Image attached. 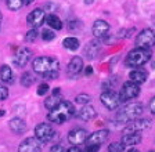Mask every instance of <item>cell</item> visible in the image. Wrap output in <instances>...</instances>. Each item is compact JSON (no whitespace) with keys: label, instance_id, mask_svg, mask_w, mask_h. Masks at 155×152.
I'll use <instances>...</instances> for the list:
<instances>
[{"label":"cell","instance_id":"1","mask_svg":"<svg viewBox=\"0 0 155 152\" xmlns=\"http://www.w3.org/2000/svg\"><path fill=\"white\" fill-rule=\"evenodd\" d=\"M32 68L36 73L46 79H57L60 62L53 57H38L33 60Z\"/></svg>","mask_w":155,"mask_h":152},{"label":"cell","instance_id":"2","mask_svg":"<svg viewBox=\"0 0 155 152\" xmlns=\"http://www.w3.org/2000/svg\"><path fill=\"white\" fill-rule=\"evenodd\" d=\"M74 113H75L74 104L69 102V101H60V104L57 107L50 109V112L47 115V119L48 122L61 125V123H65L71 119L74 116Z\"/></svg>","mask_w":155,"mask_h":152},{"label":"cell","instance_id":"3","mask_svg":"<svg viewBox=\"0 0 155 152\" xmlns=\"http://www.w3.org/2000/svg\"><path fill=\"white\" fill-rule=\"evenodd\" d=\"M144 112V107L140 102H130L126 104L122 109L118 111L116 113V120L119 123H129L132 120L140 118Z\"/></svg>","mask_w":155,"mask_h":152},{"label":"cell","instance_id":"4","mask_svg":"<svg viewBox=\"0 0 155 152\" xmlns=\"http://www.w3.org/2000/svg\"><path fill=\"white\" fill-rule=\"evenodd\" d=\"M151 58V50L150 49H137L130 50L129 54L126 55L125 58V64L126 66H130V68H137V66H141L145 62H148Z\"/></svg>","mask_w":155,"mask_h":152},{"label":"cell","instance_id":"5","mask_svg":"<svg viewBox=\"0 0 155 152\" xmlns=\"http://www.w3.org/2000/svg\"><path fill=\"white\" fill-rule=\"evenodd\" d=\"M139 94H140L139 84L132 80L126 82V83H123L122 89H120V91H119V100H120V102H126V101L136 98Z\"/></svg>","mask_w":155,"mask_h":152},{"label":"cell","instance_id":"6","mask_svg":"<svg viewBox=\"0 0 155 152\" xmlns=\"http://www.w3.org/2000/svg\"><path fill=\"white\" fill-rule=\"evenodd\" d=\"M136 44L140 49H151L155 46V32L150 28L143 29L136 37Z\"/></svg>","mask_w":155,"mask_h":152},{"label":"cell","instance_id":"7","mask_svg":"<svg viewBox=\"0 0 155 152\" xmlns=\"http://www.w3.org/2000/svg\"><path fill=\"white\" fill-rule=\"evenodd\" d=\"M54 136H55V130L48 123H40V125H38L35 127V137L43 144L51 141L54 138Z\"/></svg>","mask_w":155,"mask_h":152},{"label":"cell","instance_id":"8","mask_svg":"<svg viewBox=\"0 0 155 152\" xmlns=\"http://www.w3.org/2000/svg\"><path fill=\"white\" fill-rule=\"evenodd\" d=\"M100 100H101V102L111 111L116 109V108L120 105L119 94H116L115 91H112V90H105L104 93H101Z\"/></svg>","mask_w":155,"mask_h":152},{"label":"cell","instance_id":"9","mask_svg":"<svg viewBox=\"0 0 155 152\" xmlns=\"http://www.w3.org/2000/svg\"><path fill=\"white\" fill-rule=\"evenodd\" d=\"M43 142H40L36 137H28L18 147V152H42Z\"/></svg>","mask_w":155,"mask_h":152},{"label":"cell","instance_id":"10","mask_svg":"<svg viewBox=\"0 0 155 152\" xmlns=\"http://www.w3.org/2000/svg\"><path fill=\"white\" fill-rule=\"evenodd\" d=\"M151 127V120L150 119H134L132 122H129V125L125 127L123 133H140V131H144V130L150 129Z\"/></svg>","mask_w":155,"mask_h":152},{"label":"cell","instance_id":"11","mask_svg":"<svg viewBox=\"0 0 155 152\" xmlns=\"http://www.w3.org/2000/svg\"><path fill=\"white\" fill-rule=\"evenodd\" d=\"M31 57H32V51L29 49H26V47H21V49L17 50L15 55H14L13 64L15 66H18V68H22V66H25L29 62Z\"/></svg>","mask_w":155,"mask_h":152},{"label":"cell","instance_id":"12","mask_svg":"<svg viewBox=\"0 0 155 152\" xmlns=\"http://www.w3.org/2000/svg\"><path fill=\"white\" fill-rule=\"evenodd\" d=\"M45 18H46L45 11H43L42 8H36V10H33L32 13L28 14V17H26V22L32 26L33 29H38L39 26L43 25Z\"/></svg>","mask_w":155,"mask_h":152},{"label":"cell","instance_id":"13","mask_svg":"<svg viewBox=\"0 0 155 152\" xmlns=\"http://www.w3.org/2000/svg\"><path fill=\"white\" fill-rule=\"evenodd\" d=\"M108 134H110L108 130H98V131L91 133L90 136H87L84 142H86V145H100L101 147V144L107 141Z\"/></svg>","mask_w":155,"mask_h":152},{"label":"cell","instance_id":"14","mask_svg":"<svg viewBox=\"0 0 155 152\" xmlns=\"http://www.w3.org/2000/svg\"><path fill=\"white\" fill-rule=\"evenodd\" d=\"M87 136L89 134H87V131L84 129H74L68 134V141L74 144V145H81V144H83L86 141Z\"/></svg>","mask_w":155,"mask_h":152},{"label":"cell","instance_id":"15","mask_svg":"<svg viewBox=\"0 0 155 152\" xmlns=\"http://www.w3.org/2000/svg\"><path fill=\"white\" fill-rule=\"evenodd\" d=\"M91 31H93V35L96 36L97 39H103V37H105V36L108 35V32H110V25L104 20H97L96 22L93 24Z\"/></svg>","mask_w":155,"mask_h":152},{"label":"cell","instance_id":"16","mask_svg":"<svg viewBox=\"0 0 155 152\" xmlns=\"http://www.w3.org/2000/svg\"><path fill=\"white\" fill-rule=\"evenodd\" d=\"M100 51H101V43L97 42V40H91V42H89L86 44V47L83 50V54L89 60H94L97 58V55L100 54Z\"/></svg>","mask_w":155,"mask_h":152},{"label":"cell","instance_id":"17","mask_svg":"<svg viewBox=\"0 0 155 152\" xmlns=\"http://www.w3.org/2000/svg\"><path fill=\"white\" fill-rule=\"evenodd\" d=\"M82 69H83V60L81 58V57H74V58L69 61V64H68V75L69 76H76V75H79L82 72Z\"/></svg>","mask_w":155,"mask_h":152},{"label":"cell","instance_id":"18","mask_svg":"<svg viewBox=\"0 0 155 152\" xmlns=\"http://www.w3.org/2000/svg\"><path fill=\"white\" fill-rule=\"evenodd\" d=\"M96 115H97L96 109H94L91 105L87 104V105H83V107H82V109L79 111V113H78V118L84 120V122H90V120H93L94 118H96Z\"/></svg>","mask_w":155,"mask_h":152},{"label":"cell","instance_id":"19","mask_svg":"<svg viewBox=\"0 0 155 152\" xmlns=\"http://www.w3.org/2000/svg\"><path fill=\"white\" fill-rule=\"evenodd\" d=\"M10 129H11V131L15 133V134H21V133H24L26 130V123L24 122L21 118H14V119L10 120L8 123Z\"/></svg>","mask_w":155,"mask_h":152},{"label":"cell","instance_id":"20","mask_svg":"<svg viewBox=\"0 0 155 152\" xmlns=\"http://www.w3.org/2000/svg\"><path fill=\"white\" fill-rule=\"evenodd\" d=\"M129 78H130V80H132V82L140 84V83H144V82L147 80V78H148V73H147L144 69L134 68V71H132L129 73Z\"/></svg>","mask_w":155,"mask_h":152},{"label":"cell","instance_id":"21","mask_svg":"<svg viewBox=\"0 0 155 152\" xmlns=\"http://www.w3.org/2000/svg\"><path fill=\"white\" fill-rule=\"evenodd\" d=\"M141 141V134L140 133H126L122 137V142L125 145H136Z\"/></svg>","mask_w":155,"mask_h":152},{"label":"cell","instance_id":"22","mask_svg":"<svg viewBox=\"0 0 155 152\" xmlns=\"http://www.w3.org/2000/svg\"><path fill=\"white\" fill-rule=\"evenodd\" d=\"M45 21L47 22V25L50 26V28H53V29H61L62 28V22H61V20L58 18L55 14H47L46 15V18H45Z\"/></svg>","mask_w":155,"mask_h":152},{"label":"cell","instance_id":"23","mask_svg":"<svg viewBox=\"0 0 155 152\" xmlns=\"http://www.w3.org/2000/svg\"><path fill=\"white\" fill-rule=\"evenodd\" d=\"M0 78L4 83H13L14 78H13V71L10 68L8 65H2L0 68Z\"/></svg>","mask_w":155,"mask_h":152},{"label":"cell","instance_id":"24","mask_svg":"<svg viewBox=\"0 0 155 152\" xmlns=\"http://www.w3.org/2000/svg\"><path fill=\"white\" fill-rule=\"evenodd\" d=\"M62 44H64L65 49L75 51V50L79 49V44H81V43H79V39H76V37H65Z\"/></svg>","mask_w":155,"mask_h":152},{"label":"cell","instance_id":"25","mask_svg":"<svg viewBox=\"0 0 155 152\" xmlns=\"http://www.w3.org/2000/svg\"><path fill=\"white\" fill-rule=\"evenodd\" d=\"M33 83H35V76L31 72H25L21 76V84H22L24 87H31Z\"/></svg>","mask_w":155,"mask_h":152},{"label":"cell","instance_id":"26","mask_svg":"<svg viewBox=\"0 0 155 152\" xmlns=\"http://www.w3.org/2000/svg\"><path fill=\"white\" fill-rule=\"evenodd\" d=\"M60 101H61L60 95H55V94H53L51 97H48L47 100L45 101V107L47 108L48 111H50V109H53L54 107H57L58 104H60Z\"/></svg>","mask_w":155,"mask_h":152},{"label":"cell","instance_id":"27","mask_svg":"<svg viewBox=\"0 0 155 152\" xmlns=\"http://www.w3.org/2000/svg\"><path fill=\"white\" fill-rule=\"evenodd\" d=\"M24 6L22 0H7V7H8L11 11H17L19 10L21 7Z\"/></svg>","mask_w":155,"mask_h":152},{"label":"cell","instance_id":"28","mask_svg":"<svg viewBox=\"0 0 155 152\" xmlns=\"http://www.w3.org/2000/svg\"><path fill=\"white\" fill-rule=\"evenodd\" d=\"M125 147L123 142H112L108 145V152H125Z\"/></svg>","mask_w":155,"mask_h":152},{"label":"cell","instance_id":"29","mask_svg":"<svg viewBox=\"0 0 155 152\" xmlns=\"http://www.w3.org/2000/svg\"><path fill=\"white\" fill-rule=\"evenodd\" d=\"M90 95L89 94H79L76 97V102L78 104H82V105H87V104H90Z\"/></svg>","mask_w":155,"mask_h":152},{"label":"cell","instance_id":"30","mask_svg":"<svg viewBox=\"0 0 155 152\" xmlns=\"http://www.w3.org/2000/svg\"><path fill=\"white\" fill-rule=\"evenodd\" d=\"M36 39H38V31L32 28V29H31V31H29V32L25 35V40H26L28 43H32V42H35Z\"/></svg>","mask_w":155,"mask_h":152},{"label":"cell","instance_id":"31","mask_svg":"<svg viewBox=\"0 0 155 152\" xmlns=\"http://www.w3.org/2000/svg\"><path fill=\"white\" fill-rule=\"evenodd\" d=\"M42 37H43V40H46V42H50V40H53L55 37V33L50 29H46V31H43Z\"/></svg>","mask_w":155,"mask_h":152},{"label":"cell","instance_id":"32","mask_svg":"<svg viewBox=\"0 0 155 152\" xmlns=\"http://www.w3.org/2000/svg\"><path fill=\"white\" fill-rule=\"evenodd\" d=\"M48 84L47 83H42V84H39V87L38 90H36V93H38V95H46V94L48 93Z\"/></svg>","mask_w":155,"mask_h":152},{"label":"cell","instance_id":"33","mask_svg":"<svg viewBox=\"0 0 155 152\" xmlns=\"http://www.w3.org/2000/svg\"><path fill=\"white\" fill-rule=\"evenodd\" d=\"M8 97V89L3 84H0V101H4Z\"/></svg>","mask_w":155,"mask_h":152},{"label":"cell","instance_id":"34","mask_svg":"<svg viewBox=\"0 0 155 152\" xmlns=\"http://www.w3.org/2000/svg\"><path fill=\"white\" fill-rule=\"evenodd\" d=\"M50 152H64V147L61 144H55V145H53L50 148Z\"/></svg>","mask_w":155,"mask_h":152},{"label":"cell","instance_id":"35","mask_svg":"<svg viewBox=\"0 0 155 152\" xmlns=\"http://www.w3.org/2000/svg\"><path fill=\"white\" fill-rule=\"evenodd\" d=\"M100 149V145H87L86 152H98Z\"/></svg>","mask_w":155,"mask_h":152},{"label":"cell","instance_id":"36","mask_svg":"<svg viewBox=\"0 0 155 152\" xmlns=\"http://www.w3.org/2000/svg\"><path fill=\"white\" fill-rule=\"evenodd\" d=\"M65 152H82V151H81V148H78L76 145H74V147H71V148H68Z\"/></svg>","mask_w":155,"mask_h":152},{"label":"cell","instance_id":"37","mask_svg":"<svg viewBox=\"0 0 155 152\" xmlns=\"http://www.w3.org/2000/svg\"><path fill=\"white\" fill-rule=\"evenodd\" d=\"M150 109H151L152 113H155V97L151 100V102H150Z\"/></svg>","mask_w":155,"mask_h":152},{"label":"cell","instance_id":"38","mask_svg":"<svg viewBox=\"0 0 155 152\" xmlns=\"http://www.w3.org/2000/svg\"><path fill=\"white\" fill-rule=\"evenodd\" d=\"M84 75H86V76H90V75H93V68H91V66H87L86 71H84Z\"/></svg>","mask_w":155,"mask_h":152},{"label":"cell","instance_id":"39","mask_svg":"<svg viewBox=\"0 0 155 152\" xmlns=\"http://www.w3.org/2000/svg\"><path fill=\"white\" fill-rule=\"evenodd\" d=\"M55 8H57V7H55L54 4H46V10H50V11H55Z\"/></svg>","mask_w":155,"mask_h":152},{"label":"cell","instance_id":"40","mask_svg":"<svg viewBox=\"0 0 155 152\" xmlns=\"http://www.w3.org/2000/svg\"><path fill=\"white\" fill-rule=\"evenodd\" d=\"M22 2H24V4H26V6H28V4H31V3H32L33 0H22Z\"/></svg>","mask_w":155,"mask_h":152},{"label":"cell","instance_id":"41","mask_svg":"<svg viewBox=\"0 0 155 152\" xmlns=\"http://www.w3.org/2000/svg\"><path fill=\"white\" fill-rule=\"evenodd\" d=\"M6 115V111L4 109H0V116H4Z\"/></svg>","mask_w":155,"mask_h":152},{"label":"cell","instance_id":"42","mask_svg":"<svg viewBox=\"0 0 155 152\" xmlns=\"http://www.w3.org/2000/svg\"><path fill=\"white\" fill-rule=\"evenodd\" d=\"M84 3H86V4H91V3H93V0H84Z\"/></svg>","mask_w":155,"mask_h":152},{"label":"cell","instance_id":"43","mask_svg":"<svg viewBox=\"0 0 155 152\" xmlns=\"http://www.w3.org/2000/svg\"><path fill=\"white\" fill-rule=\"evenodd\" d=\"M127 152H140V151H139V149H134V148H133V149H129Z\"/></svg>","mask_w":155,"mask_h":152},{"label":"cell","instance_id":"44","mask_svg":"<svg viewBox=\"0 0 155 152\" xmlns=\"http://www.w3.org/2000/svg\"><path fill=\"white\" fill-rule=\"evenodd\" d=\"M2 20H3V15H2V13H0V24H2Z\"/></svg>","mask_w":155,"mask_h":152}]
</instances>
